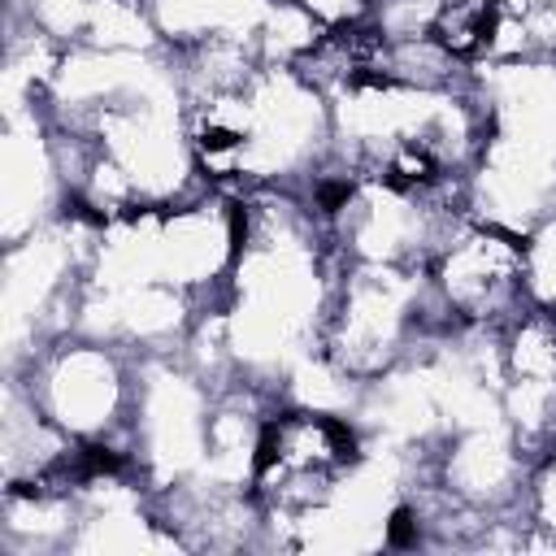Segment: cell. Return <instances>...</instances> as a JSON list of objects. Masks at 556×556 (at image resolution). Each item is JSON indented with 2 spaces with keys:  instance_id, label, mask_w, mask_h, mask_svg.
Wrapping results in <instances>:
<instances>
[{
  "instance_id": "cell-3",
  "label": "cell",
  "mask_w": 556,
  "mask_h": 556,
  "mask_svg": "<svg viewBox=\"0 0 556 556\" xmlns=\"http://www.w3.org/2000/svg\"><path fill=\"white\" fill-rule=\"evenodd\" d=\"M426 278L452 326L500 330L526 304V239L465 208L434 239Z\"/></svg>"
},
{
  "instance_id": "cell-2",
  "label": "cell",
  "mask_w": 556,
  "mask_h": 556,
  "mask_svg": "<svg viewBox=\"0 0 556 556\" xmlns=\"http://www.w3.org/2000/svg\"><path fill=\"white\" fill-rule=\"evenodd\" d=\"M135 365L139 356H130L126 348L70 330L43 343L22 369L9 374L22 378V387L43 408V417L61 426L74 443H100V439H126Z\"/></svg>"
},
{
  "instance_id": "cell-1",
  "label": "cell",
  "mask_w": 556,
  "mask_h": 556,
  "mask_svg": "<svg viewBox=\"0 0 556 556\" xmlns=\"http://www.w3.org/2000/svg\"><path fill=\"white\" fill-rule=\"evenodd\" d=\"M460 326L439 308L426 265H352L343 261L330 317L321 330V356H330L352 382H374L413 356L421 343Z\"/></svg>"
}]
</instances>
